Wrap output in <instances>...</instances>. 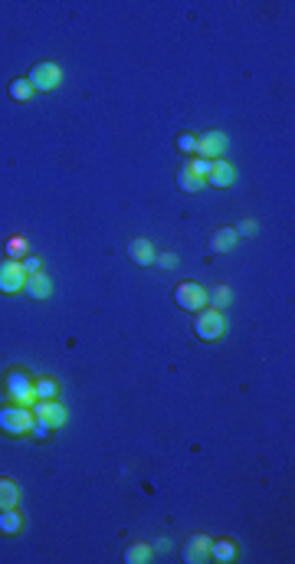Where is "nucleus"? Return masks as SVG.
<instances>
[{"instance_id": "1", "label": "nucleus", "mask_w": 295, "mask_h": 564, "mask_svg": "<svg viewBox=\"0 0 295 564\" xmlns=\"http://www.w3.org/2000/svg\"><path fill=\"white\" fill-rule=\"evenodd\" d=\"M36 417H33V407H23V403H7L0 407V430L10 436H30Z\"/></svg>"}, {"instance_id": "2", "label": "nucleus", "mask_w": 295, "mask_h": 564, "mask_svg": "<svg viewBox=\"0 0 295 564\" xmlns=\"http://www.w3.org/2000/svg\"><path fill=\"white\" fill-rule=\"evenodd\" d=\"M194 335L207 345L220 342V338L227 335V318H223V312H220V308H210V305L200 308L197 318H194Z\"/></svg>"}, {"instance_id": "3", "label": "nucleus", "mask_w": 295, "mask_h": 564, "mask_svg": "<svg viewBox=\"0 0 295 564\" xmlns=\"http://www.w3.org/2000/svg\"><path fill=\"white\" fill-rule=\"evenodd\" d=\"M4 387H7V397L14 403H23V407H33L36 403V381L26 371L14 368L4 374Z\"/></svg>"}, {"instance_id": "4", "label": "nucleus", "mask_w": 295, "mask_h": 564, "mask_svg": "<svg viewBox=\"0 0 295 564\" xmlns=\"http://www.w3.org/2000/svg\"><path fill=\"white\" fill-rule=\"evenodd\" d=\"M26 79H30L33 92H53V89L63 86V69H59L56 63H36Z\"/></svg>"}, {"instance_id": "5", "label": "nucleus", "mask_w": 295, "mask_h": 564, "mask_svg": "<svg viewBox=\"0 0 295 564\" xmlns=\"http://www.w3.org/2000/svg\"><path fill=\"white\" fill-rule=\"evenodd\" d=\"M26 286V269L20 259H4L0 263V292L4 295H14V292H23Z\"/></svg>"}, {"instance_id": "6", "label": "nucleus", "mask_w": 295, "mask_h": 564, "mask_svg": "<svg viewBox=\"0 0 295 564\" xmlns=\"http://www.w3.org/2000/svg\"><path fill=\"white\" fill-rule=\"evenodd\" d=\"M227 148H230V138L223 135V131L213 129V131H207V135L197 138V151H194V158H203V161H220Z\"/></svg>"}, {"instance_id": "7", "label": "nucleus", "mask_w": 295, "mask_h": 564, "mask_svg": "<svg viewBox=\"0 0 295 564\" xmlns=\"http://www.w3.org/2000/svg\"><path fill=\"white\" fill-rule=\"evenodd\" d=\"M174 299L184 312H200V308H207V289L200 282H181L174 289Z\"/></svg>"}, {"instance_id": "8", "label": "nucleus", "mask_w": 295, "mask_h": 564, "mask_svg": "<svg viewBox=\"0 0 295 564\" xmlns=\"http://www.w3.org/2000/svg\"><path fill=\"white\" fill-rule=\"evenodd\" d=\"M33 417L40 420V423H46L50 430H59V427H66L69 411L59 401H36L33 403Z\"/></svg>"}, {"instance_id": "9", "label": "nucleus", "mask_w": 295, "mask_h": 564, "mask_svg": "<svg viewBox=\"0 0 295 564\" xmlns=\"http://www.w3.org/2000/svg\"><path fill=\"white\" fill-rule=\"evenodd\" d=\"M210 558V538L207 535H191L184 545V561L187 564H200Z\"/></svg>"}, {"instance_id": "10", "label": "nucleus", "mask_w": 295, "mask_h": 564, "mask_svg": "<svg viewBox=\"0 0 295 564\" xmlns=\"http://www.w3.org/2000/svg\"><path fill=\"white\" fill-rule=\"evenodd\" d=\"M23 292H26V295H30V299H36V302L50 299V295H53V279H50V276H43V273L26 276V286H23Z\"/></svg>"}, {"instance_id": "11", "label": "nucleus", "mask_w": 295, "mask_h": 564, "mask_svg": "<svg viewBox=\"0 0 295 564\" xmlns=\"http://www.w3.org/2000/svg\"><path fill=\"white\" fill-rule=\"evenodd\" d=\"M233 180H236V168H233V164L223 161V158H220V161H213L210 178H207V184H210V188H230Z\"/></svg>"}, {"instance_id": "12", "label": "nucleus", "mask_w": 295, "mask_h": 564, "mask_svg": "<svg viewBox=\"0 0 295 564\" xmlns=\"http://www.w3.org/2000/svg\"><path fill=\"white\" fill-rule=\"evenodd\" d=\"M128 256H132L135 266H154L158 249H154L148 239H132V243H128Z\"/></svg>"}, {"instance_id": "13", "label": "nucleus", "mask_w": 295, "mask_h": 564, "mask_svg": "<svg viewBox=\"0 0 295 564\" xmlns=\"http://www.w3.org/2000/svg\"><path fill=\"white\" fill-rule=\"evenodd\" d=\"M26 525V519L17 512V505L14 509H0V535H20Z\"/></svg>"}, {"instance_id": "14", "label": "nucleus", "mask_w": 295, "mask_h": 564, "mask_svg": "<svg viewBox=\"0 0 295 564\" xmlns=\"http://www.w3.org/2000/svg\"><path fill=\"white\" fill-rule=\"evenodd\" d=\"M236 555H240V548H236V541H230V538H217V541H210V558H213V561L230 564V561H236Z\"/></svg>"}, {"instance_id": "15", "label": "nucleus", "mask_w": 295, "mask_h": 564, "mask_svg": "<svg viewBox=\"0 0 295 564\" xmlns=\"http://www.w3.org/2000/svg\"><path fill=\"white\" fill-rule=\"evenodd\" d=\"M236 230L233 227H220L217 233H213V239H210V246H213V253H230V249L236 246Z\"/></svg>"}, {"instance_id": "16", "label": "nucleus", "mask_w": 295, "mask_h": 564, "mask_svg": "<svg viewBox=\"0 0 295 564\" xmlns=\"http://www.w3.org/2000/svg\"><path fill=\"white\" fill-rule=\"evenodd\" d=\"M20 502V486L14 479L0 476V509H14Z\"/></svg>"}, {"instance_id": "17", "label": "nucleus", "mask_w": 295, "mask_h": 564, "mask_svg": "<svg viewBox=\"0 0 295 564\" xmlns=\"http://www.w3.org/2000/svg\"><path fill=\"white\" fill-rule=\"evenodd\" d=\"M177 188L184 190V194H197V190H203L207 188V184H203V178H197L194 171H191V168H181V171H177Z\"/></svg>"}, {"instance_id": "18", "label": "nucleus", "mask_w": 295, "mask_h": 564, "mask_svg": "<svg viewBox=\"0 0 295 564\" xmlns=\"http://www.w3.org/2000/svg\"><path fill=\"white\" fill-rule=\"evenodd\" d=\"M33 86H30V79H14V82H10V99H14V102H30V99H33Z\"/></svg>"}, {"instance_id": "19", "label": "nucleus", "mask_w": 295, "mask_h": 564, "mask_svg": "<svg viewBox=\"0 0 295 564\" xmlns=\"http://www.w3.org/2000/svg\"><path fill=\"white\" fill-rule=\"evenodd\" d=\"M125 561L128 564H144L151 561V545H144V541H135V545L125 548Z\"/></svg>"}, {"instance_id": "20", "label": "nucleus", "mask_w": 295, "mask_h": 564, "mask_svg": "<svg viewBox=\"0 0 295 564\" xmlns=\"http://www.w3.org/2000/svg\"><path fill=\"white\" fill-rule=\"evenodd\" d=\"M230 302H233V292H230L227 286H213V289L207 292V305L210 308H227Z\"/></svg>"}, {"instance_id": "21", "label": "nucleus", "mask_w": 295, "mask_h": 564, "mask_svg": "<svg viewBox=\"0 0 295 564\" xmlns=\"http://www.w3.org/2000/svg\"><path fill=\"white\" fill-rule=\"evenodd\" d=\"M59 397V384L53 377H40L36 381V401H56Z\"/></svg>"}, {"instance_id": "22", "label": "nucleus", "mask_w": 295, "mask_h": 564, "mask_svg": "<svg viewBox=\"0 0 295 564\" xmlns=\"http://www.w3.org/2000/svg\"><path fill=\"white\" fill-rule=\"evenodd\" d=\"M187 168L197 174V178H203V184H207V178H210V168H213V161H203V158H191L187 161Z\"/></svg>"}, {"instance_id": "23", "label": "nucleus", "mask_w": 295, "mask_h": 564, "mask_svg": "<svg viewBox=\"0 0 295 564\" xmlns=\"http://www.w3.org/2000/svg\"><path fill=\"white\" fill-rule=\"evenodd\" d=\"M177 148H181L184 154H191V158H194V151H197V135H191V131H181V135H177Z\"/></svg>"}, {"instance_id": "24", "label": "nucleus", "mask_w": 295, "mask_h": 564, "mask_svg": "<svg viewBox=\"0 0 295 564\" xmlns=\"http://www.w3.org/2000/svg\"><path fill=\"white\" fill-rule=\"evenodd\" d=\"M7 253H10V259H17L20 253H26V239H23V237H14V239L7 243Z\"/></svg>"}, {"instance_id": "25", "label": "nucleus", "mask_w": 295, "mask_h": 564, "mask_svg": "<svg viewBox=\"0 0 295 564\" xmlns=\"http://www.w3.org/2000/svg\"><path fill=\"white\" fill-rule=\"evenodd\" d=\"M233 230H236V237H253V233L259 230V227H256V220H240V223L233 227Z\"/></svg>"}, {"instance_id": "26", "label": "nucleus", "mask_w": 295, "mask_h": 564, "mask_svg": "<svg viewBox=\"0 0 295 564\" xmlns=\"http://www.w3.org/2000/svg\"><path fill=\"white\" fill-rule=\"evenodd\" d=\"M20 263H23V269H26V276H33V273H43V263L36 256H23L20 259Z\"/></svg>"}, {"instance_id": "27", "label": "nucleus", "mask_w": 295, "mask_h": 564, "mask_svg": "<svg viewBox=\"0 0 295 564\" xmlns=\"http://www.w3.org/2000/svg\"><path fill=\"white\" fill-rule=\"evenodd\" d=\"M154 263H158L161 269H174V266H177V256H174V253H158V256H154Z\"/></svg>"}, {"instance_id": "28", "label": "nucleus", "mask_w": 295, "mask_h": 564, "mask_svg": "<svg viewBox=\"0 0 295 564\" xmlns=\"http://www.w3.org/2000/svg\"><path fill=\"white\" fill-rule=\"evenodd\" d=\"M50 433H53V430L46 427V423H40V420H36V423H33V430H30V436H36V440H46V436H50Z\"/></svg>"}, {"instance_id": "29", "label": "nucleus", "mask_w": 295, "mask_h": 564, "mask_svg": "<svg viewBox=\"0 0 295 564\" xmlns=\"http://www.w3.org/2000/svg\"><path fill=\"white\" fill-rule=\"evenodd\" d=\"M158 551H161V555H164V551H171V541H168V538H161V541H158Z\"/></svg>"}]
</instances>
